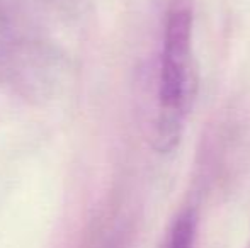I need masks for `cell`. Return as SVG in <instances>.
Returning a JSON list of instances; mask_svg holds the SVG:
<instances>
[{
	"instance_id": "1",
	"label": "cell",
	"mask_w": 250,
	"mask_h": 248,
	"mask_svg": "<svg viewBox=\"0 0 250 248\" xmlns=\"http://www.w3.org/2000/svg\"><path fill=\"white\" fill-rule=\"evenodd\" d=\"M196 92L198 70L192 48V12L189 7L181 5L168 12L162 43L158 117L155 126V146L160 153L177 148Z\"/></svg>"
},
{
	"instance_id": "2",
	"label": "cell",
	"mask_w": 250,
	"mask_h": 248,
	"mask_svg": "<svg viewBox=\"0 0 250 248\" xmlns=\"http://www.w3.org/2000/svg\"><path fill=\"white\" fill-rule=\"evenodd\" d=\"M196 214L192 209H184L177 216L165 248H192L196 240Z\"/></svg>"
}]
</instances>
